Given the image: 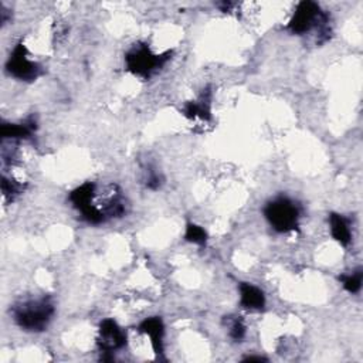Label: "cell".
Wrapping results in <instances>:
<instances>
[{
	"label": "cell",
	"instance_id": "obj_1",
	"mask_svg": "<svg viewBox=\"0 0 363 363\" xmlns=\"http://www.w3.org/2000/svg\"><path fill=\"white\" fill-rule=\"evenodd\" d=\"M56 312L54 304L50 297L30 298L16 304L12 309L14 322L28 332H41L50 321Z\"/></svg>",
	"mask_w": 363,
	"mask_h": 363
},
{
	"label": "cell",
	"instance_id": "obj_2",
	"mask_svg": "<svg viewBox=\"0 0 363 363\" xmlns=\"http://www.w3.org/2000/svg\"><path fill=\"white\" fill-rule=\"evenodd\" d=\"M287 29L292 34H298V36H302L314 29H318V33H320V36H324L322 38L324 41H327L331 36L329 16L325 12H322L321 8L315 2L305 0V2H301L297 6V9H295V13L289 20Z\"/></svg>",
	"mask_w": 363,
	"mask_h": 363
},
{
	"label": "cell",
	"instance_id": "obj_3",
	"mask_svg": "<svg viewBox=\"0 0 363 363\" xmlns=\"http://www.w3.org/2000/svg\"><path fill=\"white\" fill-rule=\"evenodd\" d=\"M264 216L276 232L288 233L298 229L301 209L289 197L280 196L267 203V206L264 208Z\"/></svg>",
	"mask_w": 363,
	"mask_h": 363
},
{
	"label": "cell",
	"instance_id": "obj_4",
	"mask_svg": "<svg viewBox=\"0 0 363 363\" xmlns=\"http://www.w3.org/2000/svg\"><path fill=\"white\" fill-rule=\"evenodd\" d=\"M170 58H172V52H166L161 56L153 54L146 44L138 43L126 53L125 64L128 72L148 80L156 72L161 70Z\"/></svg>",
	"mask_w": 363,
	"mask_h": 363
},
{
	"label": "cell",
	"instance_id": "obj_5",
	"mask_svg": "<svg viewBox=\"0 0 363 363\" xmlns=\"http://www.w3.org/2000/svg\"><path fill=\"white\" fill-rule=\"evenodd\" d=\"M6 70L10 76L21 81H34L43 73L40 64L29 60V52L23 43H19L13 49L6 63Z\"/></svg>",
	"mask_w": 363,
	"mask_h": 363
},
{
	"label": "cell",
	"instance_id": "obj_6",
	"mask_svg": "<svg viewBox=\"0 0 363 363\" xmlns=\"http://www.w3.org/2000/svg\"><path fill=\"white\" fill-rule=\"evenodd\" d=\"M126 345V335L113 320H104L100 325L98 348L101 352H113Z\"/></svg>",
	"mask_w": 363,
	"mask_h": 363
},
{
	"label": "cell",
	"instance_id": "obj_7",
	"mask_svg": "<svg viewBox=\"0 0 363 363\" xmlns=\"http://www.w3.org/2000/svg\"><path fill=\"white\" fill-rule=\"evenodd\" d=\"M140 332L148 335L151 338V344L156 355L164 353V336H165V325L159 316H152L141 322Z\"/></svg>",
	"mask_w": 363,
	"mask_h": 363
},
{
	"label": "cell",
	"instance_id": "obj_8",
	"mask_svg": "<svg viewBox=\"0 0 363 363\" xmlns=\"http://www.w3.org/2000/svg\"><path fill=\"white\" fill-rule=\"evenodd\" d=\"M37 129V122L34 117H29L26 121L20 124L2 122L0 126V135L2 140H30Z\"/></svg>",
	"mask_w": 363,
	"mask_h": 363
},
{
	"label": "cell",
	"instance_id": "obj_9",
	"mask_svg": "<svg viewBox=\"0 0 363 363\" xmlns=\"http://www.w3.org/2000/svg\"><path fill=\"white\" fill-rule=\"evenodd\" d=\"M185 116L188 118H201L204 121H210L212 120V91L208 87L203 91L199 100L190 101L185 105Z\"/></svg>",
	"mask_w": 363,
	"mask_h": 363
},
{
	"label": "cell",
	"instance_id": "obj_10",
	"mask_svg": "<svg viewBox=\"0 0 363 363\" xmlns=\"http://www.w3.org/2000/svg\"><path fill=\"white\" fill-rule=\"evenodd\" d=\"M240 302L245 309L250 311H261L265 307V295L264 292L250 283L240 284Z\"/></svg>",
	"mask_w": 363,
	"mask_h": 363
},
{
	"label": "cell",
	"instance_id": "obj_11",
	"mask_svg": "<svg viewBox=\"0 0 363 363\" xmlns=\"http://www.w3.org/2000/svg\"><path fill=\"white\" fill-rule=\"evenodd\" d=\"M96 193H97V185L93 184V182H87V184L81 185L80 188H77L70 193V201L80 213H82L91 206H94L93 199L96 197Z\"/></svg>",
	"mask_w": 363,
	"mask_h": 363
},
{
	"label": "cell",
	"instance_id": "obj_12",
	"mask_svg": "<svg viewBox=\"0 0 363 363\" xmlns=\"http://www.w3.org/2000/svg\"><path fill=\"white\" fill-rule=\"evenodd\" d=\"M329 224H331V233L332 237L340 243L342 245H348L352 240V233H351V223L349 220L338 213H331L329 214Z\"/></svg>",
	"mask_w": 363,
	"mask_h": 363
},
{
	"label": "cell",
	"instance_id": "obj_13",
	"mask_svg": "<svg viewBox=\"0 0 363 363\" xmlns=\"http://www.w3.org/2000/svg\"><path fill=\"white\" fill-rule=\"evenodd\" d=\"M185 239L193 244L197 245H204L208 241V233L206 230L203 229V227L195 224V223H189L186 227V233H185Z\"/></svg>",
	"mask_w": 363,
	"mask_h": 363
},
{
	"label": "cell",
	"instance_id": "obj_14",
	"mask_svg": "<svg viewBox=\"0 0 363 363\" xmlns=\"http://www.w3.org/2000/svg\"><path fill=\"white\" fill-rule=\"evenodd\" d=\"M362 277H363V272L362 270H356L355 272H352V274H348V276H342L339 277V280L342 281V285L344 288L351 292V294H356L360 291L362 288Z\"/></svg>",
	"mask_w": 363,
	"mask_h": 363
},
{
	"label": "cell",
	"instance_id": "obj_15",
	"mask_svg": "<svg viewBox=\"0 0 363 363\" xmlns=\"http://www.w3.org/2000/svg\"><path fill=\"white\" fill-rule=\"evenodd\" d=\"M23 190H25V186L6 176H2V192L6 200H14V197L19 196Z\"/></svg>",
	"mask_w": 363,
	"mask_h": 363
},
{
	"label": "cell",
	"instance_id": "obj_16",
	"mask_svg": "<svg viewBox=\"0 0 363 363\" xmlns=\"http://www.w3.org/2000/svg\"><path fill=\"white\" fill-rule=\"evenodd\" d=\"M229 335L233 340H236V342H240V340L244 339L245 336V325L244 322L240 320V318H236V320H233L230 322V327H229Z\"/></svg>",
	"mask_w": 363,
	"mask_h": 363
},
{
	"label": "cell",
	"instance_id": "obj_17",
	"mask_svg": "<svg viewBox=\"0 0 363 363\" xmlns=\"http://www.w3.org/2000/svg\"><path fill=\"white\" fill-rule=\"evenodd\" d=\"M161 184H162L161 176H159L156 172L151 170L149 176L146 179V188L151 190H157L159 188H161Z\"/></svg>",
	"mask_w": 363,
	"mask_h": 363
},
{
	"label": "cell",
	"instance_id": "obj_18",
	"mask_svg": "<svg viewBox=\"0 0 363 363\" xmlns=\"http://www.w3.org/2000/svg\"><path fill=\"white\" fill-rule=\"evenodd\" d=\"M244 362H267V359L263 356H247Z\"/></svg>",
	"mask_w": 363,
	"mask_h": 363
}]
</instances>
